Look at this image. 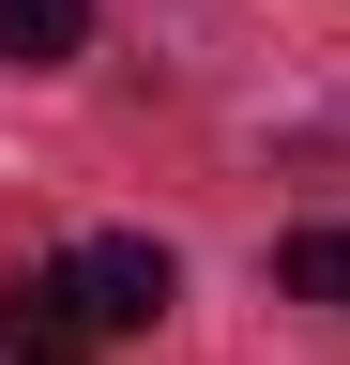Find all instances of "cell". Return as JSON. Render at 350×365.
Returning a JSON list of instances; mask_svg holds the SVG:
<instances>
[{
  "label": "cell",
  "mask_w": 350,
  "mask_h": 365,
  "mask_svg": "<svg viewBox=\"0 0 350 365\" xmlns=\"http://www.w3.org/2000/svg\"><path fill=\"white\" fill-rule=\"evenodd\" d=\"M0 365H16V350H0Z\"/></svg>",
  "instance_id": "277c9868"
},
{
  "label": "cell",
  "mask_w": 350,
  "mask_h": 365,
  "mask_svg": "<svg viewBox=\"0 0 350 365\" xmlns=\"http://www.w3.org/2000/svg\"><path fill=\"white\" fill-rule=\"evenodd\" d=\"M92 46V0H0V61H76Z\"/></svg>",
  "instance_id": "7a4b0ae2"
},
{
  "label": "cell",
  "mask_w": 350,
  "mask_h": 365,
  "mask_svg": "<svg viewBox=\"0 0 350 365\" xmlns=\"http://www.w3.org/2000/svg\"><path fill=\"white\" fill-rule=\"evenodd\" d=\"M168 289H183V274H168L153 228H107V244H76V259H46V274L0 289V350L16 365H92L107 335H153Z\"/></svg>",
  "instance_id": "6da1fadb"
},
{
  "label": "cell",
  "mask_w": 350,
  "mask_h": 365,
  "mask_svg": "<svg viewBox=\"0 0 350 365\" xmlns=\"http://www.w3.org/2000/svg\"><path fill=\"white\" fill-rule=\"evenodd\" d=\"M289 304H350V228H289Z\"/></svg>",
  "instance_id": "3957f363"
}]
</instances>
